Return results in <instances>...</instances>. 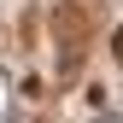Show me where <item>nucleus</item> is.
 Here are the masks:
<instances>
[{"instance_id":"obj_1","label":"nucleus","mask_w":123,"mask_h":123,"mask_svg":"<svg viewBox=\"0 0 123 123\" xmlns=\"http://www.w3.org/2000/svg\"><path fill=\"white\" fill-rule=\"evenodd\" d=\"M111 47H117V59H123V29H117V35H111Z\"/></svg>"}]
</instances>
